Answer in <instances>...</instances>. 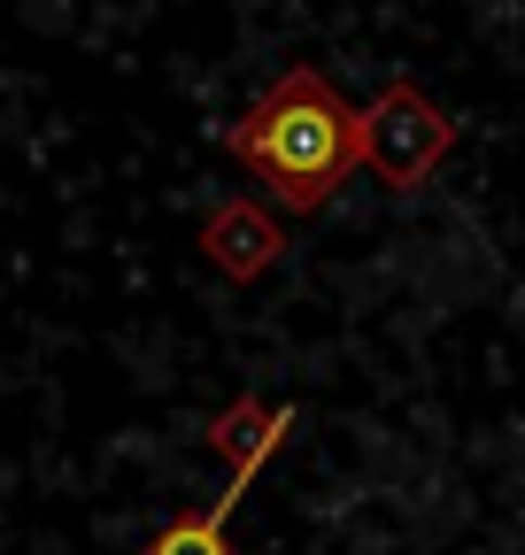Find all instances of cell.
<instances>
[{
    "label": "cell",
    "mask_w": 525,
    "mask_h": 555,
    "mask_svg": "<svg viewBox=\"0 0 525 555\" xmlns=\"http://www.w3.org/2000/svg\"><path fill=\"white\" fill-rule=\"evenodd\" d=\"M225 155L271 193L286 217H317V208L348 185V170L363 163V108L341 101V86L324 78V69L294 62V69H279V86H262L225 124Z\"/></svg>",
    "instance_id": "6da1fadb"
},
{
    "label": "cell",
    "mask_w": 525,
    "mask_h": 555,
    "mask_svg": "<svg viewBox=\"0 0 525 555\" xmlns=\"http://www.w3.org/2000/svg\"><path fill=\"white\" fill-rule=\"evenodd\" d=\"M456 147V124L440 116V101L410 78H394L371 108H363V170H379L394 193L425 185Z\"/></svg>",
    "instance_id": "7a4b0ae2"
},
{
    "label": "cell",
    "mask_w": 525,
    "mask_h": 555,
    "mask_svg": "<svg viewBox=\"0 0 525 555\" xmlns=\"http://www.w3.org/2000/svg\"><path fill=\"white\" fill-rule=\"evenodd\" d=\"M286 433H294V409L279 401H255V393H240V401H225L217 416H209V433H202V448L232 470V494H217V517H232L247 494H255V478H262V463H271L279 448H286Z\"/></svg>",
    "instance_id": "3957f363"
},
{
    "label": "cell",
    "mask_w": 525,
    "mask_h": 555,
    "mask_svg": "<svg viewBox=\"0 0 525 555\" xmlns=\"http://www.w3.org/2000/svg\"><path fill=\"white\" fill-rule=\"evenodd\" d=\"M202 255H209L217 278L247 286V278H262V270L286 255V232H279V217L262 201H225V208L202 217Z\"/></svg>",
    "instance_id": "277c9868"
},
{
    "label": "cell",
    "mask_w": 525,
    "mask_h": 555,
    "mask_svg": "<svg viewBox=\"0 0 525 555\" xmlns=\"http://www.w3.org/2000/svg\"><path fill=\"white\" fill-rule=\"evenodd\" d=\"M140 555H232V540H225V517H217V509H185V517H170Z\"/></svg>",
    "instance_id": "5b68a950"
}]
</instances>
